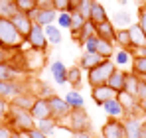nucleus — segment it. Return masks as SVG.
<instances>
[{"label":"nucleus","instance_id":"nucleus-1","mask_svg":"<svg viewBox=\"0 0 146 138\" xmlns=\"http://www.w3.org/2000/svg\"><path fill=\"white\" fill-rule=\"evenodd\" d=\"M6 124L14 132H30L32 128H36V118L30 115V111H24V109H18V107L10 105Z\"/></svg>","mask_w":146,"mask_h":138},{"label":"nucleus","instance_id":"nucleus-2","mask_svg":"<svg viewBox=\"0 0 146 138\" xmlns=\"http://www.w3.org/2000/svg\"><path fill=\"white\" fill-rule=\"evenodd\" d=\"M0 42L8 49H20L26 44V38L16 30V26L12 24L10 18L0 16Z\"/></svg>","mask_w":146,"mask_h":138},{"label":"nucleus","instance_id":"nucleus-3","mask_svg":"<svg viewBox=\"0 0 146 138\" xmlns=\"http://www.w3.org/2000/svg\"><path fill=\"white\" fill-rule=\"evenodd\" d=\"M117 69L113 59H103L97 67H93L91 71H87V81L91 87H101V85H107L109 77L113 75V71Z\"/></svg>","mask_w":146,"mask_h":138},{"label":"nucleus","instance_id":"nucleus-4","mask_svg":"<svg viewBox=\"0 0 146 138\" xmlns=\"http://www.w3.org/2000/svg\"><path fill=\"white\" fill-rule=\"evenodd\" d=\"M59 124H63L67 130H91V120L85 113V109H71L69 115L65 116V120Z\"/></svg>","mask_w":146,"mask_h":138},{"label":"nucleus","instance_id":"nucleus-5","mask_svg":"<svg viewBox=\"0 0 146 138\" xmlns=\"http://www.w3.org/2000/svg\"><path fill=\"white\" fill-rule=\"evenodd\" d=\"M26 44L32 47L34 51H40V53H46L48 55V38H46V32H44V26L40 24H32L30 28V34L26 36Z\"/></svg>","mask_w":146,"mask_h":138},{"label":"nucleus","instance_id":"nucleus-6","mask_svg":"<svg viewBox=\"0 0 146 138\" xmlns=\"http://www.w3.org/2000/svg\"><path fill=\"white\" fill-rule=\"evenodd\" d=\"M101 138H126L122 118H111L109 116V120L101 128Z\"/></svg>","mask_w":146,"mask_h":138},{"label":"nucleus","instance_id":"nucleus-7","mask_svg":"<svg viewBox=\"0 0 146 138\" xmlns=\"http://www.w3.org/2000/svg\"><path fill=\"white\" fill-rule=\"evenodd\" d=\"M48 103H49V109H51V118H55L57 122H63L65 116L69 115V111H71L67 101L61 99L59 95H51L48 99Z\"/></svg>","mask_w":146,"mask_h":138},{"label":"nucleus","instance_id":"nucleus-8","mask_svg":"<svg viewBox=\"0 0 146 138\" xmlns=\"http://www.w3.org/2000/svg\"><path fill=\"white\" fill-rule=\"evenodd\" d=\"M57 10L55 8H46V10H42V8H34L28 16H30V20L34 24H40V26H49V24H55L57 20Z\"/></svg>","mask_w":146,"mask_h":138},{"label":"nucleus","instance_id":"nucleus-9","mask_svg":"<svg viewBox=\"0 0 146 138\" xmlns=\"http://www.w3.org/2000/svg\"><path fill=\"white\" fill-rule=\"evenodd\" d=\"M117 99L121 101V105L124 107V116H140L142 115V111H140V101L134 97V95H130V93L122 91L117 95Z\"/></svg>","mask_w":146,"mask_h":138},{"label":"nucleus","instance_id":"nucleus-10","mask_svg":"<svg viewBox=\"0 0 146 138\" xmlns=\"http://www.w3.org/2000/svg\"><path fill=\"white\" fill-rule=\"evenodd\" d=\"M124 130L126 138H144V122L140 116H124Z\"/></svg>","mask_w":146,"mask_h":138},{"label":"nucleus","instance_id":"nucleus-11","mask_svg":"<svg viewBox=\"0 0 146 138\" xmlns=\"http://www.w3.org/2000/svg\"><path fill=\"white\" fill-rule=\"evenodd\" d=\"M24 91H28V89L20 81H0V97L6 99V101H12L14 97H18Z\"/></svg>","mask_w":146,"mask_h":138},{"label":"nucleus","instance_id":"nucleus-12","mask_svg":"<svg viewBox=\"0 0 146 138\" xmlns=\"http://www.w3.org/2000/svg\"><path fill=\"white\" fill-rule=\"evenodd\" d=\"M126 73H128V71H124V69L117 67L115 71H113V75L109 77V81H107V85H109L113 91L117 93V95L126 89Z\"/></svg>","mask_w":146,"mask_h":138},{"label":"nucleus","instance_id":"nucleus-13","mask_svg":"<svg viewBox=\"0 0 146 138\" xmlns=\"http://www.w3.org/2000/svg\"><path fill=\"white\" fill-rule=\"evenodd\" d=\"M30 115L34 116L36 120L49 118V116H51V109H49L48 99H44V97H38V99H36V103H34V107L30 109Z\"/></svg>","mask_w":146,"mask_h":138},{"label":"nucleus","instance_id":"nucleus-14","mask_svg":"<svg viewBox=\"0 0 146 138\" xmlns=\"http://www.w3.org/2000/svg\"><path fill=\"white\" fill-rule=\"evenodd\" d=\"M95 34H97L101 40H107V42H113V44L117 40V28H115V24L111 22V20L97 24L95 26Z\"/></svg>","mask_w":146,"mask_h":138},{"label":"nucleus","instance_id":"nucleus-15","mask_svg":"<svg viewBox=\"0 0 146 138\" xmlns=\"http://www.w3.org/2000/svg\"><path fill=\"white\" fill-rule=\"evenodd\" d=\"M91 97H93L95 105L103 107V105H105V101H109V99L117 97V93L113 91L109 85H101V87H91Z\"/></svg>","mask_w":146,"mask_h":138},{"label":"nucleus","instance_id":"nucleus-16","mask_svg":"<svg viewBox=\"0 0 146 138\" xmlns=\"http://www.w3.org/2000/svg\"><path fill=\"white\" fill-rule=\"evenodd\" d=\"M10 20H12V24L16 26V30L22 34V36H28L30 34V28H32V20H30V16L28 14H24V12H14L12 16H10Z\"/></svg>","mask_w":146,"mask_h":138},{"label":"nucleus","instance_id":"nucleus-17","mask_svg":"<svg viewBox=\"0 0 146 138\" xmlns=\"http://www.w3.org/2000/svg\"><path fill=\"white\" fill-rule=\"evenodd\" d=\"M20 73H24L14 61L8 63H0V81H18Z\"/></svg>","mask_w":146,"mask_h":138},{"label":"nucleus","instance_id":"nucleus-18","mask_svg":"<svg viewBox=\"0 0 146 138\" xmlns=\"http://www.w3.org/2000/svg\"><path fill=\"white\" fill-rule=\"evenodd\" d=\"M128 34H130V49L146 46V34L142 32V28H140L138 22L128 26Z\"/></svg>","mask_w":146,"mask_h":138},{"label":"nucleus","instance_id":"nucleus-19","mask_svg":"<svg viewBox=\"0 0 146 138\" xmlns=\"http://www.w3.org/2000/svg\"><path fill=\"white\" fill-rule=\"evenodd\" d=\"M49 73H51V77H53V81L57 83V85H63V83H67V65L63 63V61H51V65H49Z\"/></svg>","mask_w":146,"mask_h":138},{"label":"nucleus","instance_id":"nucleus-20","mask_svg":"<svg viewBox=\"0 0 146 138\" xmlns=\"http://www.w3.org/2000/svg\"><path fill=\"white\" fill-rule=\"evenodd\" d=\"M36 99H38V97H36L34 93L24 91V93H20L18 97H14V99L10 101V105H12V107H18V109H24V111H30V109L34 107Z\"/></svg>","mask_w":146,"mask_h":138},{"label":"nucleus","instance_id":"nucleus-21","mask_svg":"<svg viewBox=\"0 0 146 138\" xmlns=\"http://www.w3.org/2000/svg\"><path fill=\"white\" fill-rule=\"evenodd\" d=\"M103 109H105V113L111 116V118H124V115H126V113H124V107L121 105V101H119L117 97L105 101Z\"/></svg>","mask_w":146,"mask_h":138},{"label":"nucleus","instance_id":"nucleus-22","mask_svg":"<svg viewBox=\"0 0 146 138\" xmlns=\"http://www.w3.org/2000/svg\"><path fill=\"white\" fill-rule=\"evenodd\" d=\"M101 61H103V57H101L99 53H89V51H85V53H81L77 65L83 69V71H91L93 67H97Z\"/></svg>","mask_w":146,"mask_h":138},{"label":"nucleus","instance_id":"nucleus-23","mask_svg":"<svg viewBox=\"0 0 146 138\" xmlns=\"http://www.w3.org/2000/svg\"><path fill=\"white\" fill-rule=\"evenodd\" d=\"M89 22H93L95 26L101 22H107L109 20V14H107V10H105V6L101 4V2H93V8H91V12H89V18H87Z\"/></svg>","mask_w":146,"mask_h":138},{"label":"nucleus","instance_id":"nucleus-24","mask_svg":"<svg viewBox=\"0 0 146 138\" xmlns=\"http://www.w3.org/2000/svg\"><path fill=\"white\" fill-rule=\"evenodd\" d=\"M81 79H83V69L79 65H73V67H67V83L71 85V89L79 91L83 85H81Z\"/></svg>","mask_w":146,"mask_h":138},{"label":"nucleus","instance_id":"nucleus-25","mask_svg":"<svg viewBox=\"0 0 146 138\" xmlns=\"http://www.w3.org/2000/svg\"><path fill=\"white\" fill-rule=\"evenodd\" d=\"M91 36H95V24L87 20V22H85V26H83V28H81L75 36H71V38H73V42H75V44L83 46V44H85V40H87V38H91Z\"/></svg>","mask_w":146,"mask_h":138},{"label":"nucleus","instance_id":"nucleus-26","mask_svg":"<svg viewBox=\"0 0 146 138\" xmlns=\"http://www.w3.org/2000/svg\"><path fill=\"white\" fill-rule=\"evenodd\" d=\"M44 32H46V38H48V42L51 44V46H59V44H61L63 36H61V28H59L57 24H49V26H46Z\"/></svg>","mask_w":146,"mask_h":138},{"label":"nucleus","instance_id":"nucleus-27","mask_svg":"<svg viewBox=\"0 0 146 138\" xmlns=\"http://www.w3.org/2000/svg\"><path fill=\"white\" fill-rule=\"evenodd\" d=\"M63 99L67 101L69 109H85V99H83V95L79 91H75V89H71Z\"/></svg>","mask_w":146,"mask_h":138},{"label":"nucleus","instance_id":"nucleus-28","mask_svg":"<svg viewBox=\"0 0 146 138\" xmlns=\"http://www.w3.org/2000/svg\"><path fill=\"white\" fill-rule=\"evenodd\" d=\"M97 53L103 57V59H111L115 55V44L113 42H107V40H101L99 38V44H97Z\"/></svg>","mask_w":146,"mask_h":138},{"label":"nucleus","instance_id":"nucleus-29","mask_svg":"<svg viewBox=\"0 0 146 138\" xmlns=\"http://www.w3.org/2000/svg\"><path fill=\"white\" fill-rule=\"evenodd\" d=\"M113 57H115V65L121 67V65H128V63L132 65V57H134V55H132L130 49H122V47H121L119 51H115Z\"/></svg>","mask_w":146,"mask_h":138},{"label":"nucleus","instance_id":"nucleus-30","mask_svg":"<svg viewBox=\"0 0 146 138\" xmlns=\"http://www.w3.org/2000/svg\"><path fill=\"white\" fill-rule=\"evenodd\" d=\"M57 126H59V122H57L55 118H51V116H49V118H42V120H36V128H40V130L46 132L48 136L53 134V130H55Z\"/></svg>","mask_w":146,"mask_h":138},{"label":"nucleus","instance_id":"nucleus-31","mask_svg":"<svg viewBox=\"0 0 146 138\" xmlns=\"http://www.w3.org/2000/svg\"><path fill=\"white\" fill-rule=\"evenodd\" d=\"M115 44H119L122 49H130V34L128 28H117V40Z\"/></svg>","mask_w":146,"mask_h":138},{"label":"nucleus","instance_id":"nucleus-32","mask_svg":"<svg viewBox=\"0 0 146 138\" xmlns=\"http://www.w3.org/2000/svg\"><path fill=\"white\" fill-rule=\"evenodd\" d=\"M138 83H140V77H138V75H134L132 71H128V73H126V89H124V91L136 97V91H138Z\"/></svg>","mask_w":146,"mask_h":138},{"label":"nucleus","instance_id":"nucleus-33","mask_svg":"<svg viewBox=\"0 0 146 138\" xmlns=\"http://www.w3.org/2000/svg\"><path fill=\"white\" fill-rule=\"evenodd\" d=\"M130 71L138 77H144L146 75V57H132V65Z\"/></svg>","mask_w":146,"mask_h":138},{"label":"nucleus","instance_id":"nucleus-34","mask_svg":"<svg viewBox=\"0 0 146 138\" xmlns=\"http://www.w3.org/2000/svg\"><path fill=\"white\" fill-rule=\"evenodd\" d=\"M14 6H16L18 12L30 14L34 8H38V0H14Z\"/></svg>","mask_w":146,"mask_h":138},{"label":"nucleus","instance_id":"nucleus-35","mask_svg":"<svg viewBox=\"0 0 146 138\" xmlns=\"http://www.w3.org/2000/svg\"><path fill=\"white\" fill-rule=\"evenodd\" d=\"M53 8L57 12H75V0H53Z\"/></svg>","mask_w":146,"mask_h":138},{"label":"nucleus","instance_id":"nucleus-36","mask_svg":"<svg viewBox=\"0 0 146 138\" xmlns=\"http://www.w3.org/2000/svg\"><path fill=\"white\" fill-rule=\"evenodd\" d=\"M55 24H57L61 30H71L73 14H71V12H59V14H57V20H55Z\"/></svg>","mask_w":146,"mask_h":138},{"label":"nucleus","instance_id":"nucleus-37","mask_svg":"<svg viewBox=\"0 0 146 138\" xmlns=\"http://www.w3.org/2000/svg\"><path fill=\"white\" fill-rule=\"evenodd\" d=\"M130 22H132L130 14H128V12H124V10L117 12V14L113 16V24H119L121 28H128V26H130Z\"/></svg>","mask_w":146,"mask_h":138},{"label":"nucleus","instance_id":"nucleus-38","mask_svg":"<svg viewBox=\"0 0 146 138\" xmlns=\"http://www.w3.org/2000/svg\"><path fill=\"white\" fill-rule=\"evenodd\" d=\"M93 2H95V0H77V2H75L77 12H79L83 18H89V12H91V8H93Z\"/></svg>","mask_w":146,"mask_h":138},{"label":"nucleus","instance_id":"nucleus-39","mask_svg":"<svg viewBox=\"0 0 146 138\" xmlns=\"http://www.w3.org/2000/svg\"><path fill=\"white\" fill-rule=\"evenodd\" d=\"M71 14H73V24H71V36H75V34H77V32H79V30H81V28L85 26V22H87V18H83V16H81V14H79L77 10H75V12H71Z\"/></svg>","mask_w":146,"mask_h":138},{"label":"nucleus","instance_id":"nucleus-40","mask_svg":"<svg viewBox=\"0 0 146 138\" xmlns=\"http://www.w3.org/2000/svg\"><path fill=\"white\" fill-rule=\"evenodd\" d=\"M34 95H36V97H44V99H49V97H51V95H55V93H53V89L49 87L48 83H42V81H40V83H38V91L34 93Z\"/></svg>","mask_w":146,"mask_h":138},{"label":"nucleus","instance_id":"nucleus-41","mask_svg":"<svg viewBox=\"0 0 146 138\" xmlns=\"http://www.w3.org/2000/svg\"><path fill=\"white\" fill-rule=\"evenodd\" d=\"M97 44H99V36L95 34V36H91V38L85 40L83 47H85V51H89V53H97Z\"/></svg>","mask_w":146,"mask_h":138},{"label":"nucleus","instance_id":"nucleus-42","mask_svg":"<svg viewBox=\"0 0 146 138\" xmlns=\"http://www.w3.org/2000/svg\"><path fill=\"white\" fill-rule=\"evenodd\" d=\"M8 111H10V101H6V99L0 97V124H6Z\"/></svg>","mask_w":146,"mask_h":138},{"label":"nucleus","instance_id":"nucleus-43","mask_svg":"<svg viewBox=\"0 0 146 138\" xmlns=\"http://www.w3.org/2000/svg\"><path fill=\"white\" fill-rule=\"evenodd\" d=\"M12 55H14V49L0 47V63H8V61H12Z\"/></svg>","mask_w":146,"mask_h":138},{"label":"nucleus","instance_id":"nucleus-44","mask_svg":"<svg viewBox=\"0 0 146 138\" xmlns=\"http://www.w3.org/2000/svg\"><path fill=\"white\" fill-rule=\"evenodd\" d=\"M138 24H140L142 32L146 34V4L138 6Z\"/></svg>","mask_w":146,"mask_h":138},{"label":"nucleus","instance_id":"nucleus-45","mask_svg":"<svg viewBox=\"0 0 146 138\" xmlns=\"http://www.w3.org/2000/svg\"><path fill=\"white\" fill-rule=\"evenodd\" d=\"M71 138H95L91 130H69Z\"/></svg>","mask_w":146,"mask_h":138},{"label":"nucleus","instance_id":"nucleus-46","mask_svg":"<svg viewBox=\"0 0 146 138\" xmlns=\"http://www.w3.org/2000/svg\"><path fill=\"white\" fill-rule=\"evenodd\" d=\"M136 99L138 101H144L146 99V81L140 77V83H138V91H136Z\"/></svg>","mask_w":146,"mask_h":138},{"label":"nucleus","instance_id":"nucleus-47","mask_svg":"<svg viewBox=\"0 0 146 138\" xmlns=\"http://www.w3.org/2000/svg\"><path fill=\"white\" fill-rule=\"evenodd\" d=\"M12 128L8 124H0V138H12Z\"/></svg>","mask_w":146,"mask_h":138},{"label":"nucleus","instance_id":"nucleus-48","mask_svg":"<svg viewBox=\"0 0 146 138\" xmlns=\"http://www.w3.org/2000/svg\"><path fill=\"white\" fill-rule=\"evenodd\" d=\"M28 134H30V136H32V138H49L48 134H46V132H42L40 128H32V130H30Z\"/></svg>","mask_w":146,"mask_h":138},{"label":"nucleus","instance_id":"nucleus-49","mask_svg":"<svg viewBox=\"0 0 146 138\" xmlns=\"http://www.w3.org/2000/svg\"><path fill=\"white\" fill-rule=\"evenodd\" d=\"M130 51H132V55H134V57H146V46L136 47V49H130Z\"/></svg>","mask_w":146,"mask_h":138},{"label":"nucleus","instance_id":"nucleus-50","mask_svg":"<svg viewBox=\"0 0 146 138\" xmlns=\"http://www.w3.org/2000/svg\"><path fill=\"white\" fill-rule=\"evenodd\" d=\"M38 8H42V10L53 8V0H38Z\"/></svg>","mask_w":146,"mask_h":138},{"label":"nucleus","instance_id":"nucleus-51","mask_svg":"<svg viewBox=\"0 0 146 138\" xmlns=\"http://www.w3.org/2000/svg\"><path fill=\"white\" fill-rule=\"evenodd\" d=\"M140 111H142V115L146 113V99H144V101H140Z\"/></svg>","mask_w":146,"mask_h":138},{"label":"nucleus","instance_id":"nucleus-52","mask_svg":"<svg viewBox=\"0 0 146 138\" xmlns=\"http://www.w3.org/2000/svg\"><path fill=\"white\" fill-rule=\"evenodd\" d=\"M8 2H10V0H0V12H2V8H4Z\"/></svg>","mask_w":146,"mask_h":138},{"label":"nucleus","instance_id":"nucleus-53","mask_svg":"<svg viewBox=\"0 0 146 138\" xmlns=\"http://www.w3.org/2000/svg\"><path fill=\"white\" fill-rule=\"evenodd\" d=\"M12 138H22V132H12Z\"/></svg>","mask_w":146,"mask_h":138},{"label":"nucleus","instance_id":"nucleus-54","mask_svg":"<svg viewBox=\"0 0 146 138\" xmlns=\"http://www.w3.org/2000/svg\"><path fill=\"white\" fill-rule=\"evenodd\" d=\"M117 2H119L121 6H126V2H128V0H117Z\"/></svg>","mask_w":146,"mask_h":138},{"label":"nucleus","instance_id":"nucleus-55","mask_svg":"<svg viewBox=\"0 0 146 138\" xmlns=\"http://www.w3.org/2000/svg\"><path fill=\"white\" fill-rule=\"evenodd\" d=\"M22 138H32V136H30L28 132H22Z\"/></svg>","mask_w":146,"mask_h":138},{"label":"nucleus","instance_id":"nucleus-56","mask_svg":"<svg viewBox=\"0 0 146 138\" xmlns=\"http://www.w3.org/2000/svg\"><path fill=\"white\" fill-rule=\"evenodd\" d=\"M142 122H144V124H146V113H144V115H142Z\"/></svg>","mask_w":146,"mask_h":138},{"label":"nucleus","instance_id":"nucleus-57","mask_svg":"<svg viewBox=\"0 0 146 138\" xmlns=\"http://www.w3.org/2000/svg\"><path fill=\"white\" fill-rule=\"evenodd\" d=\"M144 138H146V124H144Z\"/></svg>","mask_w":146,"mask_h":138},{"label":"nucleus","instance_id":"nucleus-58","mask_svg":"<svg viewBox=\"0 0 146 138\" xmlns=\"http://www.w3.org/2000/svg\"><path fill=\"white\" fill-rule=\"evenodd\" d=\"M0 47H4V46H2V42H0Z\"/></svg>","mask_w":146,"mask_h":138},{"label":"nucleus","instance_id":"nucleus-59","mask_svg":"<svg viewBox=\"0 0 146 138\" xmlns=\"http://www.w3.org/2000/svg\"><path fill=\"white\" fill-rule=\"evenodd\" d=\"M142 79H144V81H146V75H144V77H142Z\"/></svg>","mask_w":146,"mask_h":138},{"label":"nucleus","instance_id":"nucleus-60","mask_svg":"<svg viewBox=\"0 0 146 138\" xmlns=\"http://www.w3.org/2000/svg\"><path fill=\"white\" fill-rule=\"evenodd\" d=\"M10 2H14V0H10Z\"/></svg>","mask_w":146,"mask_h":138},{"label":"nucleus","instance_id":"nucleus-61","mask_svg":"<svg viewBox=\"0 0 146 138\" xmlns=\"http://www.w3.org/2000/svg\"><path fill=\"white\" fill-rule=\"evenodd\" d=\"M75 2H77V0H75Z\"/></svg>","mask_w":146,"mask_h":138}]
</instances>
